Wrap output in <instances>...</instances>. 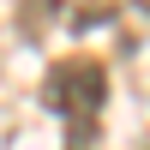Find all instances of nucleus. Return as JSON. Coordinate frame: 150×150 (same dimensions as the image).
Listing matches in <instances>:
<instances>
[{"label": "nucleus", "mask_w": 150, "mask_h": 150, "mask_svg": "<svg viewBox=\"0 0 150 150\" xmlns=\"http://www.w3.org/2000/svg\"><path fill=\"white\" fill-rule=\"evenodd\" d=\"M54 6H60V0H24V12H18V24H24V36H42V12L54 18Z\"/></svg>", "instance_id": "obj_2"}, {"label": "nucleus", "mask_w": 150, "mask_h": 150, "mask_svg": "<svg viewBox=\"0 0 150 150\" xmlns=\"http://www.w3.org/2000/svg\"><path fill=\"white\" fill-rule=\"evenodd\" d=\"M42 102L66 120V150H90L96 114H102V102H108V72L96 66V60H60L42 78Z\"/></svg>", "instance_id": "obj_1"}]
</instances>
